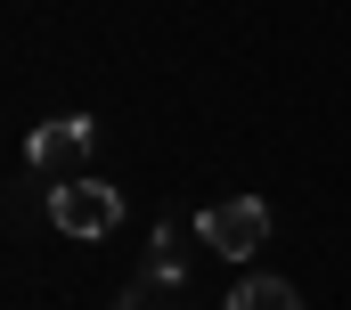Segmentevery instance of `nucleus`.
Masks as SVG:
<instances>
[{
    "instance_id": "obj_5",
    "label": "nucleus",
    "mask_w": 351,
    "mask_h": 310,
    "mask_svg": "<svg viewBox=\"0 0 351 310\" xmlns=\"http://www.w3.org/2000/svg\"><path fill=\"white\" fill-rule=\"evenodd\" d=\"M147 278H156V286H188V253H180V229H156V253H147Z\"/></svg>"
},
{
    "instance_id": "obj_2",
    "label": "nucleus",
    "mask_w": 351,
    "mask_h": 310,
    "mask_svg": "<svg viewBox=\"0 0 351 310\" xmlns=\"http://www.w3.org/2000/svg\"><path fill=\"white\" fill-rule=\"evenodd\" d=\"M90 147H98L90 115H49V123L25 139L33 171H49V188H58V180H90Z\"/></svg>"
},
{
    "instance_id": "obj_4",
    "label": "nucleus",
    "mask_w": 351,
    "mask_h": 310,
    "mask_svg": "<svg viewBox=\"0 0 351 310\" xmlns=\"http://www.w3.org/2000/svg\"><path fill=\"white\" fill-rule=\"evenodd\" d=\"M221 310H302V294H294L286 278H245V286H237Z\"/></svg>"
},
{
    "instance_id": "obj_3",
    "label": "nucleus",
    "mask_w": 351,
    "mask_h": 310,
    "mask_svg": "<svg viewBox=\"0 0 351 310\" xmlns=\"http://www.w3.org/2000/svg\"><path fill=\"white\" fill-rule=\"evenodd\" d=\"M114 221H123V196H114L106 180H58V188H49V229H66V237H114Z\"/></svg>"
},
{
    "instance_id": "obj_1",
    "label": "nucleus",
    "mask_w": 351,
    "mask_h": 310,
    "mask_svg": "<svg viewBox=\"0 0 351 310\" xmlns=\"http://www.w3.org/2000/svg\"><path fill=\"white\" fill-rule=\"evenodd\" d=\"M196 245H213V253H229V261L262 253V245H269V204H262V196L204 204V213H196Z\"/></svg>"
}]
</instances>
